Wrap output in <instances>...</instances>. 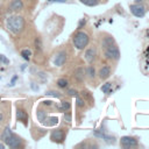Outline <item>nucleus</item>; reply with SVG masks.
Segmentation results:
<instances>
[{
	"instance_id": "f257e3e1",
	"label": "nucleus",
	"mask_w": 149,
	"mask_h": 149,
	"mask_svg": "<svg viewBox=\"0 0 149 149\" xmlns=\"http://www.w3.org/2000/svg\"><path fill=\"white\" fill-rule=\"evenodd\" d=\"M7 28L13 34H20L24 28V19L21 15H10L6 21Z\"/></svg>"
},
{
	"instance_id": "f03ea898",
	"label": "nucleus",
	"mask_w": 149,
	"mask_h": 149,
	"mask_svg": "<svg viewBox=\"0 0 149 149\" xmlns=\"http://www.w3.org/2000/svg\"><path fill=\"white\" fill-rule=\"evenodd\" d=\"M88 42H90L88 35L85 31H81L80 29L77 33H74V35L72 37V43H73L74 48L78 50H84L87 47Z\"/></svg>"
},
{
	"instance_id": "7ed1b4c3",
	"label": "nucleus",
	"mask_w": 149,
	"mask_h": 149,
	"mask_svg": "<svg viewBox=\"0 0 149 149\" xmlns=\"http://www.w3.org/2000/svg\"><path fill=\"white\" fill-rule=\"evenodd\" d=\"M104 54H105V57L107 59H111V61H119L120 56H121L120 55V50L116 47V44L109 45L106 49H104Z\"/></svg>"
},
{
	"instance_id": "20e7f679",
	"label": "nucleus",
	"mask_w": 149,
	"mask_h": 149,
	"mask_svg": "<svg viewBox=\"0 0 149 149\" xmlns=\"http://www.w3.org/2000/svg\"><path fill=\"white\" fill-rule=\"evenodd\" d=\"M65 136H66V129L58 128V129H55V130L51 132L50 140L52 142H55V143H62L65 140Z\"/></svg>"
},
{
	"instance_id": "39448f33",
	"label": "nucleus",
	"mask_w": 149,
	"mask_h": 149,
	"mask_svg": "<svg viewBox=\"0 0 149 149\" xmlns=\"http://www.w3.org/2000/svg\"><path fill=\"white\" fill-rule=\"evenodd\" d=\"M129 9L132 14L136 17H143L146 15V7L143 5H140V2H135L129 6Z\"/></svg>"
},
{
	"instance_id": "423d86ee",
	"label": "nucleus",
	"mask_w": 149,
	"mask_h": 149,
	"mask_svg": "<svg viewBox=\"0 0 149 149\" xmlns=\"http://www.w3.org/2000/svg\"><path fill=\"white\" fill-rule=\"evenodd\" d=\"M120 146L126 149H130L134 147H137V140L133 136H122L120 139Z\"/></svg>"
},
{
	"instance_id": "0eeeda50",
	"label": "nucleus",
	"mask_w": 149,
	"mask_h": 149,
	"mask_svg": "<svg viewBox=\"0 0 149 149\" xmlns=\"http://www.w3.org/2000/svg\"><path fill=\"white\" fill-rule=\"evenodd\" d=\"M5 144L8 146V147L12 148V149H16V148H19V147L22 146V140H21L19 136L12 134V135L5 141Z\"/></svg>"
},
{
	"instance_id": "6e6552de",
	"label": "nucleus",
	"mask_w": 149,
	"mask_h": 149,
	"mask_svg": "<svg viewBox=\"0 0 149 149\" xmlns=\"http://www.w3.org/2000/svg\"><path fill=\"white\" fill-rule=\"evenodd\" d=\"M66 58H68L66 52L62 50V51H59V52L56 54V56H55V58H54V64H55L56 66H62V65H64V63L66 62Z\"/></svg>"
},
{
	"instance_id": "1a4fd4ad",
	"label": "nucleus",
	"mask_w": 149,
	"mask_h": 149,
	"mask_svg": "<svg viewBox=\"0 0 149 149\" xmlns=\"http://www.w3.org/2000/svg\"><path fill=\"white\" fill-rule=\"evenodd\" d=\"M98 76L101 80H106L109 76H111V66L109 65H104L99 69V72H98Z\"/></svg>"
},
{
	"instance_id": "9d476101",
	"label": "nucleus",
	"mask_w": 149,
	"mask_h": 149,
	"mask_svg": "<svg viewBox=\"0 0 149 149\" xmlns=\"http://www.w3.org/2000/svg\"><path fill=\"white\" fill-rule=\"evenodd\" d=\"M16 120L23 122V125L27 126V121H28V114H27V112L24 109L17 108L16 109Z\"/></svg>"
},
{
	"instance_id": "9b49d317",
	"label": "nucleus",
	"mask_w": 149,
	"mask_h": 149,
	"mask_svg": "<svg viewBox=\"0 0 149 149\" xmlns=\"http://www.w3.org/2000/svg\"><path fill=\"white\" fill-rule=\"evenodd\" d=\"M23 9V2L22 0H13L9 3V10L10 12H20Z\"/></svg>"
},
{
	"instance_id": "f8f14e48",
	"label": "nucleus",
	"mask_w": 149,
	"mask_h": 149,
	"mask_svg": "<svg viewBox=\"0 0 149 149\" xmlns=\"http://www.w3.org/2000/svg\"><path fill=\"white\" fill-rule=\"evenodd\" d=\"M73 77H74V79H76L77 81L81 83V81L84 80V78H85V69H84L83 66L77 68V69L74 70V72H73Z\"/></svg>"
},
{
	"instance_id": "ddd939ff",
	"label": "nucleus",
	"mask_w": 149,
	"mask_h": 149,
	"mask_svg": "<svg viewBox=\"0 0 149 149\" xmlns=\"http://www.w3.org/2000/svg\"><path fill=\"white\" fill-rule=\"evenodd\" d=\"M113 44H115V40H114L113 36L106 35L105 37H102V40H101V48H102V49H106L107 47L113 45Z\"/></svg>"
},
{
	"instance_id": "4468645a",
	"label": "nucleus",
	"mask_w": 149,
	"mask_h": 149,
	"mask_svg": "<svg viewBox=\"0 0 149 149\" xmlns=\"http://www.w3.org/2000/svg\"><path fill=\"white\" fill-rule=\"evenodd\" d=\"M95 56H97L95 48H88V49H86V51H85V59L88 63H92L95 59Z\"/></svg>"
},
{
	"instance_id": "2eb2a0df",
	"label": "nucleus",
	"mask_w": 149,
	"mask_h": 149,
	"mask_svg": "<svg viewBox=\"0 0 149 149\" xmlns=\"http://www.w3.org/2000/svg\"><path fill=\"white\" fill-rule=\"evenodd\" d=\"M43 123L45 125V126H55V125H57L58 123V118L57 116H47L45 119H44V121H43Z\"/></svg>"
},
{
	"instance_id": "dca6fc26",
	"label": "nucleus",
	"mask_w": 149,
	"mask_h": 149,
	"mask_svg": "<svg viewBox=\"0 0 149 149\" xmlns=\"http://www.w3.org/2000/svg\"><path fill=\"white\" fill-rule=\"evenodd\" d=\"M13 133H12V130H10V128L9 127H6L5 129H3V132H2V134H1V136H0V140L2 141V142H5L10 135H12Z\"/></svg>"
},
{
	"instance_id": "f3484780",
	"label": "nucleus",
	"mask_w": 149,
	"mask_h": 149,
	"mask_svg": "<svg viewBox=\"0 0 149 149\" xmlns=\"http://www.w3.org/2000/svg\"><path fill=\"white\" fill-rule=\"evenodd\" d=\"M83 5L88 6V7H95L100 3V0H79Z\"/></svg>"
},
{
	"instance_id": "a211bd4d",
	"label": "nucleus",
	"mask_w": 149,
	"mask_h": 149,
	"mask_svg": "<svg viewBox=\"0 0 149 149\" xmlns=\"http://www.w3.org/2000/svg\"><path fill=\"white\" fill-rule=\"evenodd\" d=\"M85 74H87L88 78H94L95 77V70H94V66L92 65H88L86 69H85Z\"/></svg>"
},
{
	"instance_id": "6ab92c4d",
	"label": "nucleus",
	"mask_w": 149,
	"mask_h": 149,
	"mask_svg": "<svg viewBox=\"0 0 149 149\" xmlns=\"http://www.w3.org/2000/svg\"><path fill=\"white\" fill-rule=\"evenodd\" d=\"M59 109H61V111H63V112L70 111V109H71V104H70V101H66V100L62 101V102H61V105H59Z\"/></svg>"
},
{
	"instance_id": "aec40b11",
	"label": "nucleus",
	"mask_w": 149,
	"mask_h": 149,
	"mask_svg": "<svg viewBox=\"0 0 149 149\" xmlns=\"http://www.w3.org/2000/svg\"><path fill=\"white\" fill-rule=\"evenodd\" d=\"M100 90H101L104 93H107V94H108V93L112 91V83H108V81H107V83L102 84V86L100 87Z\"/></svg>"
},
{
	"instance_id": "412c9836",
	"label": "nucleus",
	"mask_w": 149,
	"mask_h": 149,
	"mask_svg": "<svg viewBox=\"0 0 149 149\" xmlns=\"http://www.w3.org/2000/svg\"><path fill=\"white\" fill-rule=\"evenodd\" d=\"M36 115H37L38 121H40V122H43V121H44V119L47 118V112H45V111H43V109H38V111H37V113H36Z\"/></svg>"
},
{
	"instance_id": "4be33fe9",
	"label": "nucleus",
	"mask_w": 149,
	"mask_h": 149,
	"mask_svg": "<svg viewBox=\"0 0 149 149\" xmlns=\"http://www.w3.org/2000/svg\"><path fill=\"white\" fill-rule=\"evenodd\" d=\"M21 56H22L26 61H29V59H30V56H31V51H30L29 49H23V50L21 51Z\"/></svg>"
},
{
	"instance_id": "5701e85b",
	"label": "nucleus",
	"mask_w": 149,
	"mask_h": 149,
	"mask_svg": "<svg viewBox=\"0 0 149 149\" xmlns=\"http://www.w3.org/2000/svg\"><path fill=\"white\" fill-rule=\"evenodd\" d=\"M57 86L61 87V88L68 87V80H66L65 78H59V79L57 80Z\"/></svg>"
},
{
	"instance_id": "b1692460",
	"label": "nucleus",
	"mask_w": 149,
	"mask_h": 149,
	"mask_svg": "<svg viewBox=\"0 0 149 149\" xmlns=\"http://www.w3.org/2000/svg\"><path fill=\"white\" fill-rule=\"evenodd\" d=\"M81 98H83L84 100H90V101H93L92 95H91V94H90V92H88V91H86V90H83V91H81Z\"/></svg>"
},
{
	"instance_id": "393cba45",
	"label": "nucleus",
	"mask_w": 149,
	"mask_h": 149,
	"mask_svg": "<svg viewBox=\"0 0 149 149\" xmlns=\"http://www.w3.org/2000/svg\"><path fill=\"white\" fill-rule=\"evenodd\" d=\"M76 105L78 106V107H80V108H83L84 106H85V100L81 98V97H79V95H77L76 97Z\"/></svg>"
},
{
	"instance_id": "a878e982",
	"label": "nucleus",
	"mask_w": 149,
	"mask_h": 149,
	"mask_svg": "<svg viewBox=\"0 0 149 149\" xmlns=\"http://www.w3.org/2000/svg\"><path fill=\"white\" fill-rule=\"evenodd\" d=\"M45 94H47V95L55 97V98H61V97H62V94H61L59 92H57V91H48V92H45Z\"/></svg>"
},
{
	"instance_id": "bb28decb",
	"label": "nucleus",
	"mask_w": 149,
	"mask_h": 149,
	"mask_svg": "<svg viewBox=\"0 0 149 149\" xmlns=\"http://www.w3.org/2000/svg\"><path fill=\"white\" fill-rule=\"evenodd\" d=\"M66 93H68L70 97H77V95H79L78 92H77L74 88H69V90L66 91Z\"/></svg>"
},
{
	"instance_id": "cd10ccee",
	"label": "nucleus",
	"mask_w": 149,
	"mask_h": 149,
	"mask_svg": "<svg viewBox=\"0 0 149 149\" xmlns=\"http://www.w3.org/2000/svg\"><path fill=\"white\" fill-rule=\"evenodd\" d=\"M35 47H36L37 50H41L42 49V42H41V40L38 37L35 40Z\"/></svg>"
},
{
	"instance_id": "c85d7f7f",
	"label": "nucleus",
	"mask_w": 149,
	"mask_h": 149,
	"mask_svg": "<svg viewBox=\"0 0 149 149\" xmlns=\"http://www.w3.org/2000/svg\"><path fill=\"white\" fill-rule=\"evenodd\" d=\"M69 112H70V111H66V112L64 113V120L70 123V122H71V114H70Z\"/></svg>"
},
{
	"instance_id": "c756f323",
	"label": "nucleus",
	"mask_w": 149,
	"mask_h": 149,
	"mask_svg": "<svg viewBox=\"0 0 149 149\" xmlns=\"http://www.w3.org/2000/svg\"><path fill=\"white\" fill-rule=\"evenodd\" d=\"M85 23H86V20H85V19H81V20L79 21V23H78V30L81 29L83 26H85Z\"/></svg>"
},
{
	"instance_id": "7c9ffc66",
	"label": "nucleus",
	"mask_w": 149,
	"mask_h": 149,
	"mask_svg": "<svg viewBox=\"0 0 149 149\" xmlns=\"http://www.w3.org/2000/svg\"><path fill=\"white\" fill-rule=\"evenodd\" d=\"M0 63H3V64H8L9 63V61L5 57V56H2V55H0Z\"/></svg>"
},
{
	"instance_id": "2f4dec72",
	"label": "nucleus",
	"mask_w": 149,
	"mask_h": 149,
	"mask_svg": "<svg viewBox=\"0 0 149 149\" xmlns=\"http://www.w3.org/2000/svg\"><path fill=\"white\" fill-rule=\"evenodd\" d=\"M49 2H66V0H48Z\"/></svg>"
},
{
	"instance_id": "473e14b6",
	"label": "nucleus",
	"mask_w": 149,
	"mask_h": 149,
	"mask_svg": "<svg viewBox=\"0 0 149 149\" xmlns=\"http://www.w3.org/2000/svg\"><path fill=\"white\" fill-rule=\"evenodd\" d=\"M43 104L47 105V106H50V105L52 104V101H50V100H45V101H43Z\"/></svg>"
},
{
	"instance_id": "72a5a7b5",
	"label": "nucleus",
	"mask_w": 149,
	"mask_h": 149,
	"mask_svg": "<svg viewBox=\"0 0 149 149\" xmlns=\"http://www.w3.org/2000/svg\"><path fill=\"white\" fill-rule=\"evenodd\" d=\"M31 88H34V90H37L38 87H37V86H35V85H34V83H33V84H31Z\"/></svg>"
},
{
	"instance_id": "f704fd0d",
	"label": "nucleus",
	"mask_w": 149,
	"mask_h": 149,
	"mask_svg": "<svg viewBox=\"0 0 149 149\" xmlns=\"http://www.w3.org/2000/svg\"><path fill=\"white\" fill-rule=\"evenodd\" d=\"M143 1H147V0H135V2H143Z\"/></svg>"
},
{
	"instance_id": "c9c22d12",
	"label": "nucleus",
	"mask_w": 149,
	"mask_h": 149,
	"mask_svg": "<svg viewBox=\"0 0 149 149\" xmlns=\"http://www.w3.org/2000/svg\"><path fill=\"white\" fill-rule=\"evenodd\" d=\"M1 121H2V114L0 113V122H1Z\"/></svg>"
}]
</instances>
